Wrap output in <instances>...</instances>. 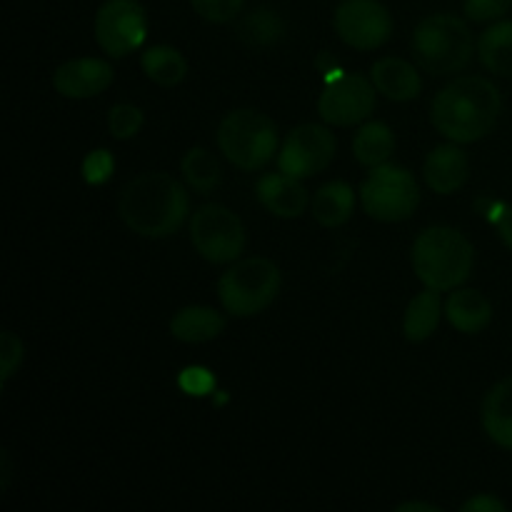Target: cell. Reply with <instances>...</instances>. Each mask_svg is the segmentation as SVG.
<instances>
[{
    "label": "cell",
    "mask_w": 512,
    "mask_h": 512,
    "mask_svg": "<svg viewBox=\"0 0 512 512\" xmlns=\"http://www.w3.org/2000/svg\"><path fill=\"white\" fill-rule=\"evenodd\" d=\"M283 275L268 258H245L230 265L218 283V298L225 313L235 318H253L275 303Z\"/></svg>",
    "instance_id": "5"
},
{
    "label": "cell",
    "mask_w": 512,
    "mask_h": 512,
    "mask_svg": "<svg viewBox=\"0 0 512 512\" xmlns=\"http://www.w3.org/2000/svg\"><path fill=\"white\" fill-rule=\"evenodd\" d=\"M180 173L183 180L200 195H210L223 183V168L220 160L205 148H190L180 160Z\"/></svg>",
    "instance_id": "25"
},
{
    "label": "cell",
    "mask_w": 512,
    "mask_h": 512,
    "mask_svg": "<svg viewBox=\"0 0 512 512\" xmlns=\"http://www.w3.org/2000/svg\"><path fill=\"white\" fill-rule=\"evenodd\" d=\"M443 303H440V290L425 288L423 293L410 300L403 318V333L410 343H425L430 335L438 330L440 315H443Z\"/></svg>",
    "instance_id": "21"
},
{
    "label": "cell",
    "mask_w": 512,
    "mask_h": 512,
    "mask_svg": "<svg viewBox=\"0 0 512 512\" xmlns=\"http://www.w3.org/2000/svg\"><path fill=\"white\" fill-rule=\"evenodd\" d=\"M283 30L285 25L275 10L258 8L240 20L238 38L250 48H268V45L278 43L283 38Z\"/></svg>",
    "instance_id": "26"
},
{
    "label": "cell",
    "mask_w": 512,
    "mask_h": 512,
    "mask_svg": "<svg viewBox=\"0 0 512 512\" xmlns=\"http://www.w3.org/2000/svg\"><path fill=\"white\" fill-rule=\"evenodd\" d=\"M375 103H378V88L373 80L360 73H345L325 83L318 100V113L328 125L350 128L368 120Z\"/></svg>",
    "instance_id": "9"
},
{
    "label": "cell",
    "mask_w": 512,
    "mask_h": 512,
    "mask_svg": "<svg viewBox=\"0 0 512 512\" xmlns=\"http://www.w3.org/2000/svg\"><path fill=\"white\" fill-rule=\"evenodd\" d=\"M363 210L378 223H403L413 218L420 205V188L415 175L400 165H378L370 170L360 188Z\"/></svg>",
    "instance_id": "7"
},
{
    "label": "cell",
    "mask_w": 512,
    "mask_h": 512,
    "mask_svg": "<svg viewBox=\"0 0 512 512\" xmlns=\"http://www.w3.org/2000/svg\"><path fill=\"white\" fill-rule=\"evenodd\" d=\"M445 315L455 330L465 335H478L493 320V305L480 290L455 288L445 303Z\"/></svg>",
    "instance_id": "17"
},
{
    "label": "cell",
    "mask_w": 512,
    "mask_h": 512,
    "mask_svg": "<svg viewBox=\"0 0 512 512\" xmlns=\"http://www.w3.org/2000/svg\"><path fill=\"white\" fill-rule=\"evenodd\" d=\"M503 113V95L483 75H460L433 98L430 118L440 135L458 145L478 143L493 133Z\"/></svg>",
    "instance_id": "1"
},
{
    "label": "cell",
    "mask_w": 512,
    "mask_h": 512,
    "mask_svg": "<svg viewBox=\"0 0 512 512\" xmlns=\"http://www.w3.org/2000/svg\"><path fill=\"white\" fill-rule=\"evenodd\" d=\"M225 330V318L213 308L205 305H188V308L178 310L170 320V333L175 340L188 345L210 343L218 338Z\"/></svg>",
    "instance_id": "19"
},
{
    "label": "cell",
    "mask_w": 512,
    "mask_h": 512,
    "mask_svg": "<svg viewBox=\"0 0 512 512\" xmlns=\"http://www.w3.org/2000/svg\"><path fill=\"white\" fill-rule=\"evenodd\" d=\"M475 265V248L468 235L450 225H433L413 243V270L425 288L445 293L470 278Z\"/></svg>",
    "instance_id": "3"
},
{
    "label": "cell",
    "mask_w": 512,
    "mask_h": 512,
    "mask_svg": "<svg viewBox=\"0 0 512 512\" xmlns=\"http://www.w3.org/2000/svg\"><path fill=\"white\" fill-rule=\"evenodd\" d=\"M148 18L138 0H105L95 15V43L110 58H125L145 43Z\"/></svg>",
    "instance_id": "10"
},
{
    "label": "cell",
    "mask_w": 512,
    "mask_h": 512,
    "mask_svg": "<svg viewBox=\"0 0 512 512\" xmlns=\"http://www.w3.org/2000/svg\"><path fill=\"white\" fill-rule=\"evenodd\" d=\"M465 15L475 23H490L500 20L512 8V0H465Z\"/></svg>",
    "instance_id": "31"
},
{
    "label": "cell",
    "mask_w": 512,
    "mask_h": 512,
    "mask_svg": "<svg viewBox=\"0 0 512 512\" xmlns=\"http://www.w3.org/2000/svg\"><path fill=\"white\" fill-rule=\"evenodd\" d=\"M118 213L133 233L143 238H170L190 213L183 183L170 173H140L123 188Z\"/></svg>",
    "instance_id": "2"
},
{
    "label": "cell",
    "mask_w": 512,
    "mask_h": 512,
    "mask_svg": "<svg viewBox=\"0 0 512 512\" xmlns=\"http://www.w3.org/2000/svg\"><path fill=\"white\" fill-rule=\"evenodd\" d=\"M25 358L23 340L13 333V330H3L0 335V383H8L15 375V370L20 368Z\"/></svg>",
    "instance_id": "28"
},
{
    "label": "cell",
    "mask_w": 512,
    "mask_h": 512,
    "mask_svg": "<svg viewBox=\"0 0 512 512\" xmlns=\"http://www.w3.org/2000/svg\"><path fill=\"white\" fill-rule=\"evenodd\" d=\"M115 158L110 150H90L83 160V178L88 185H103L113 178Z\"/></svg>",
    "instance_id": "30"
},
{
    "label": "cell",
    "mask_w": 512,
    "mask_h": 512,
    "mask_svg": "<svg viewBox=\"0 0 512 512\" xmlns=\"http://www.w3.org/2000/svg\"><path fill=\"white\" fill-rule=\"evenodd\" d=\"M190 240L200 258L228 265L245 250V225L238 215L220 203H205L190 218Z\"/></svg>",
    "instance_id": "8"
},
{
    "label": "cell",
    "mask_w": 512,
    "mask_h": 512,
    "mask_svg": "<svg viewBox=\"0 0 512 512\" xmlns=\"http://www.w3.org/2000/svg\"><path fill=\"white\" fill-rule=\"evenodd\" d=\"M115 78L113 65L100 58H75L53 73V88L63 98L85 100L105 93Z\"/></svg>",
    "instance_id": "13"
},
{
    "label": "cell",
    "mask_w": 512,
    "mask_h": 512,
    "mask_svg": "<svg viewBox=\"0 0 512 512\" xmlns=\"http://www.w3.org/2000/svg\"><path fill=\"white\" fill-rule=\"evenodd\" d=\"M498 233H500V240H503V243L512 250V205L510 208H505L503 215H500Z\"/></svg>",
    "instance_id": "34"
},
{
    "label": "cell",
    "mask_w": 512,
    "mask_h": 512,
    "mask_svg": "<svg viewBox=\"0 0 512 512\" xmlns=\"http://www.w3.org/2000/svg\"><path fill=\"white\" fill-rule=\"evenodd\" d=\"M260 205L275 218H300L308 208V190L303 188L300 178L283 173H268L255 185Z\"/></svg>",
    "instance_id": "14"
},
{
    "label": "cell",
    "mask_w": 512,
    "mask_h": 512,
    "mask_svg": "<svg viewBox=\"0 0 512 512\" xmlns=\"http://www.w3.org/2000/svg\"><path fill=\"white\" fill-rule=\"evenodd\" d=\"M143 73L153 80L160 88H175L185 80L188 75V63H185L183 53L173 45H155L148 48L140 58Z\"/></svg>",
    "instance_id": "24"
},
{
    "label": "cell",
    "mask_w": 512,
    "mask_h": 512,
    "mask_svg": "<svg viewBox=\"0 0 512 512\" xmlns=\"http://www.w3.org/2000/svg\"><path fill=\"white\" fill-rule=\"evenodd\" d=\"M193 10L208 23H230L240 15L245 0H190Z\"/></svg>",
    "instance_id": "29"
},
{
    "label": "cell",
    "mask_w": 512,
    "mask_h": 512,
    "mask_svg": "<svg viewBox=\"0 0 512 512\" xmlns=\"http://www.w3.org/2000/svg\"><path fill=\"white\" fill-rule=\"evenodd\" d=\"M398 512H440V508L428 503H403L398 505Z\"/></svg>",
    "instance_id": "35"
},
{
    "label": "cell",
    "mask_w": 512,
    "mask_h": 512,
    "mask_svg": "<svg viewBox=\"0 0 512 512\" xmlns=\"http://www.w3.org/2000/svg\"><path fill=\"white\" fill-rule=\"evenodd\" d=\"M180 388L188 395H208L215 388V378L205 368H188L178 378Z\"/></svg>",
    "instance_id": "32"
},
{
    "label": "cell",
    "mask_w": 512,
    "mask_h": 512,
    "mask_svg": "<svg viewBox=\"0 0 512 512\" xmlns=\"http://www.w3.org/2000/svg\"><path fill=\"white\" fill-rule=\"evenodd\" d=\"M333 25L338 38L355 50H375L393 35V15L380 0H343Z\"/></svg>",
    "instance_id": "12"
},
{
    "label": "cell",
    "mask_w": 512,
    "mask_h": 512,
    "mask_svg": "<svg viewBox=\"0 0 512 512\" xmlns=\"http://www.w3.org/2000/svg\"><path fill=\"white\" fill-rule=\"evenodd\" d=\"M145 118H143V110L133 103H120L113 105L108 113V128L110 135L118 140H130L140 133L143 128Z\"/></svg>",
    "instance_id": "27"
},
{
    "label": "cell",
    "mask_w": 512,
    "mask_h": 512,
    "mask_svg": "<svg viewBox=\"0 0 512 512\" xmlns=\"http://www.w3.org/2000/svg\"><path fill=\"white\" fill-rule=\"evenodd\" d=\"M353 153L355 160L365 168H378L385 165L395 153V133L390 125L373 120V123L360 125L353 140Z\"/></svg>",
    "instance_id": "23"
},
{
    "label": "cell",
    "mask_w": 512,
    "mask_h": 512,
    "mask_svg": "<svg viewBox=\"0 0 512 512\" xmlns=\"http://www.w3.org/2000/svg\"><path fill=\"white\" fill-rule=\"evenodd\" d=\"M218 148L235 168L253 173L265 168L278 153V128L260 110H233L218 128Z\"/></svg>",
    "instance_id": "6"
},
{
    "label": "cell",
    "mask_w": 512,
    "mask_h": 512,
    "mask_svg": "<svg viewBox=\"0 0 512 512\" xmlns=\"http://www.w3.org/2000/svg\"><path fill=\"white\" fill-rule=\"evenodd\" d=\"M370 80L380 95L395 103H408L423 93V78L413 63L403 58H380L370 70Z\"/></svg>",
    "instance_id": "16"
},
{
    "label": "cell",
    "mask_w": 512,
    "mask_h": 512,
    "mask_svg": "<svg viewBox=\"0 0 512 512\" xmlns=\"http://www.w3.org/2000/svg\"><path fill=\"white\" fill-rule=\"evenodd\" d=\"M335 150H338V140L330 133V128L318 123L298 125L280 145L278 170L300 180L313 178L333 163Z\"/></svg>",
    "instance_id": "11"
},
{
    "label": "cell",
    "mask_w": 512,
    "mask_h": 512,
    "mask_svg": "<svg viewBox=\"0 0 512 512\" xmlns=\"http://www.w3.org/2000/svg\"><path fill=\"white\" fill-rule=\"evenodd\" d=\"M425 183L433 193L438 195H453L468 183L470 175V163L468 155L463 153L458 143L450 140L448 145H438L435 150H430V155L425 158L423 165Z\"/></svg>",
    "instance_id": "15"
},
{
    "label": "cell",
    "mask_w": 512,
    "mask_h": 512,
    "mask_svg": "<svg viewBox=\"0 0 512 512\" xmlns=\"http://www.w3.org/2000/svg\"><path fill=\"white\" fill-rule=\"evenodd\" d=\"M478 58L488 73L512 78V20H500L480 35Z\"/></svg>",
    "instance_id": "22"
},
{
    "label": "cell",
    "mask_w": 512,
    "mask_h": 512,
    "mask_svg": "<svg viewBox=\"0 0 512 512\" xmlns=\"http://www.w3.org/2000/svg\"><path fill=\"white\" fill-rule=\"evenodd\" d=\"M463 512H505L508 510V505L503 503L500 498H495V495L485 493V495H475V498H470L468 503H463Z\"/></svg>",
    "instance_id": "33"
},
{
    "label": "cell",
    "mask_w": 512,
    "mask_h": 512,
    "mask_svg": "<svg viewBox=\"0 0 512 512\" xmlns=\"http://www.w3.org/2000/svg\"><path fill=\"white\" fill-rule=\"evenodd\" d=\"M475 40L468 23L453 13H433L413 33V58L430 75H453L468 68Z\"/></svg>",
    "instance_id": "4"
},
{
    "label": "cell",
    "mask_w": 512,
    "mask_h": 512,
    "mask_svg": "<svg viewBox=\"0 0 512 512\" xmlns=\"http://www.w3.org/2000/svg\"><path fill=\"white\" fill-rule=\"evenodd\" d=\"M480 418L488 438L500 448L512 450V375L485 393Z\"/></svg>",
    "instance_id": "18"
},
{
    "label": "cell",
    "mask_w": 512,
    "mask_h": 512,
    "mask_svg": "<svg viewBox=\"0 0 512 512\" xmlns=\"http://www.w3.org/2000/svg\"><path fill=\"white\" fill-rule=\"evenodd\" d=\"M355 190L343 180L325 183L313 198V218L323 228H340L355 213Z\"/></svg>",
    "instance_id": "20"
}]
</instances>
